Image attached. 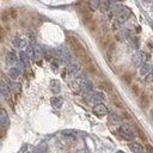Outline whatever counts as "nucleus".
Here are the masks:
<instances>
[{
  "instance_id": "1",
  "label": "nucleus",
  "mask_w": 153,
  "mask_h": 153,
  "mask_svg": "<svg viewBox=\"0 0 153 153\" xmlns=\"http://www.w3.org/2000/svg\"><path fill=\"white\" fill-rule=\"evenodd\" d=\"M118 134L120 136L122 139L124 140H128V141H131L135 138V133L134 131L132 129V127H129L128 124H122L120 128H118Z\"/></svg>"
},
{
  "instance_id": "2",
  "label": "nucleus",
  "mask_w": 153,
  "mask_h": 153,
  "mask_svg": "<svg viewBox=\"0 0 153 153\" xmlns=\"http://www.w3.org/2000/svg\"><path fill=\"white\" fill-rule=\"evenodd\" d=\"M145 59H146V53L141 52V50L136 52L134 54V56H133V59H132L133 65L135 67H141V66H143L145 65Z\"/></svg>"
},
{
  "instance_id": "3",
  "label": "nucleus",
  "mask_w": 153,
  "mask_h": 153,
  "mask_svg": "<svg viewBox=\"0 0 153 153\" xmlns=\"http://www.w3.org/2000/svg\"><path fill=\"white\" fill-rule=\"evenodd\" d=\"M55 54H56V56H58V58H59L61 61H63L65 63H67V62L71 61V54H69V52H68L67 48L60 47V48H58V49L55 50Z\"/></svg>"
},
{
  "instance_id": "4",
  "label": "nucleus",
  "mask_w": 153,
  "mask_h": 153,
  "mask_svg": "<svg viewBox=\"0 0 153 153\" xmlns=\"http://www.w3.org/2000/svg\"><path fill=\"white\" fill-rule=\"evenodd\" d=\"M129 16H131V11L127 9V7H123V9H121L117 13V17L115 20H117L118 23L121 24H123L128 18H129Z\"/></svg>"
},
{
  "instance_id": "5",
  "label": "nucleus",
  "mask_w": 153,
  "mask_h": 153,
  "mask_svg": "<svg viewBox=\"0 0 153 153\" xmlns=\"http://www.w3.org/2000/svg\"><path fill=\"white\" fill-rule=\"evenodd\" d=\"M92 111H93L95 115H97V116H99V117H103V116H105V115L109 114L108 108H107L105 105H103V104H98V105H96V107L93 108Z\"/></svg>"
},
{
  "instance_id": "6",
  "label": "nucleus",
  "mask_w": 153,
  "mask_h": 153,
  "mask_svg": "<svg viewBox=\"0 0 153 153\" xmlns=\"http://www.w3.org/2000/svg\"><path fill=\"white\" fill-rule=\"evenodd\" d=\"M79 85H80V90H82L83 92H85V93L92 91V88H93V84L88 79H82Z\"/></svg>"
},
{
  "instance_id": "7",
  "label": "nucleus",
  "mask_w": 153,
  "mask_h": 153,
  "mask_svg": "<svg viewBox=\"0 0 153 153\" xmlns=\"http://www.w3.org/2000/svg\"><path fill=\"white\" fill-rule=\"evenodd\" d=\"M115 50H116V46L114 42H111L108 47H107V49H105V56H107V59L109 62L112 61V59H114V56H115Z\"/></svg>"
},
{
  "instance_id": "8",
  "label": "nucleus",
  "mask_w": 153,
  "mask_h": 153,
  "mask_svg": "<svg viewBox=\"0 0 153 153\" xmlns=\"http://www.w3.org/2000/svg\"><path fill=\"white\" fill-rule=\"evenodd\" d=\"M82 61H83V63H84V66H85V68L90 72V73H96V67L93 66V63H92V61H91V59H90V56L88 55H86L84 59H82Z\"/></svg>"
},
{
  "instance_id": "9",
  "label": "nucleus",
  "mask_w": 153,
  "mask_h": 153,
  "mask_svg": "<svg viewBox=\"0 0 153 153\" xmlns=\"http://www.w3.org/2000/svg\"><path fill=\"white\" fill-rule=\"evenodd\" d=\"M67 43H68V47L73 52H75L78 48L82 46V44H80V42H79V39L77 37H74V36H68L67 37Z\"/></svg>"
},
{
  "instance_id": "10",
  "label": "nucleus",
  "mask_w": 153,
  "mask_h": 153,
  "mask_svg": "<svg viewBox=\"0 0 153 153\" xmlns=\"http://www.w3.org/2000/svg\"><path fill=\"white\" fill-rule=\"evenodd\" d=\"M0 124H1L3 129H6V128L10 127V118L7 116L5 109H1V115H0Z\"/></svg>"
},
{
  "instance_id": "11",
  "label": "nucleus",
  "mask_w": 153,
  "mask_h": 153,
  "mask_svg": "<svg viewBox=\"0 0 153 153\" xmlns=\"http://www.w3.org/2000/svg\"><path fill=\"white\" fill-rule=\"evenodd\" d=\"M90 99L92 103L95 104H102V102L104 101V95L102 92H93L91 96H90Z\"/></svg>"
},
{
  "instance_id": "12",
  "label": "nucleus",
  "mask_w": 153,
  "mask_h": 153,
  "mask_svg": "<svg viewBox=\"0 0 153 153\" xmlns=\"http://www.w3.org/2000/svg\"><path fill=\"white\" fill-rule=\"evenodd\" d=\"M0 91H1V95L4 96V98H5V99H10V97H11L10 87L5 84L4 80H1V83H0Z\"/></svg>"
},
{
  "instance_id": "13",
  "label": "nucleus",
  "mask_w": 153,
  "mask_h": 153,
  "mask_svg": "<svg viewBox=\"0 0 153 153\" xmlns=\"http://www.w3.org/2000/svg\"><path fill=\"white\" fill-rule=\"evenodd\" d=\"M128 147H129V150L133 153H142L143 152V147L141 146L140 143H138V142H131V143H128Z\"/></svg>"
},
{
  "instance_id": "14",
  "label": "nucleus",
  "mask_w": 153,
  "mask_h": 153,
  "mask_svg": "<svg viewBox=\"0 0 153 153\" xmlns=\"http://www.w3.org/2000/svg\"><path fill=\"white\" fill-rule=\"evenodd\" d=\"M67 73L72 77H77L80 74V67L77 65H69L67 67Z\"/></svg>"
},
{
  "instance_id": "15",
  "label": "nucleus",
  "mask_w": 153,
  "mask_h": 153,
  "mask_svg": "<svg viewBox=\"0 0 153 153\" xmlns=\"http://www.w3.org/2000/svg\"><path fill=\"white\" fill-rule=\"evenodd\" d=\"M50 91L54 95H58L61 91V84H60V82H58V80H52V82H50Z\"/></svg>"
},
{
  "instance_id": "16",
  "label": "nucleus",
  "mask_w": 153,
  "mask_h": 153,
  "mask_svg": "<svg viewBox=\"0 0 153 153\" xmlns=\"http://www.w3.org/2000/svg\"><path fill=\"white\" fill-rule=\"evenodd\" d=\"M50 103H52V105L54 108L60 109L62 107V104H63V98L62 97H59V96H55V97H53L50 99Z\"/></svg>"
},
{
  "instance_id": "17",
  "label": "nucleus",
  "mask_w": 153,
  "mask_h": 153,
  "mask_svg": "<svg viewBox=\"0 0 153 153\" xmlns=\"http://www.w3.org/2000/svg\"><path fill=\"white\" fill-rule=\"evenodd\" d=\"M19 75H20V71L18 68H16V67L10 68V71H9V77L12 80H17L19 78Z\"/></svg>"
},
{
  "instance_id": "18",
  "label": "nucleus",
  "mask_w": 153,
  "mask_h": 153,
  "mask_svg": "<svg viewBox=\"0 0 153 153\" xmlns=\"http://www.w3.org/2000/svg\"><path fill=\"white\" fill-rule=\"evenodd\" d=\"M151 71H152V65L147 62V63H145L143 66L140 67V74L141 75H147Z\"/></svg>"
},
{
  "instance_id": "19",
  "label": "nucleus",
  "mask_w": 153,
  "mask_h": 153,
  "mask_svg": "<svg viewBox=\"0 0 153 153\" xmlns=\"http://www.w3.org/2000/svg\"><path fill=\"white\" fill-rule=\"evenodd\" d=\"M62 135H63V136H66V138H68V139L75 140V138H77V132H75V131H72V129L62 131Z\"/></svg>"
},
{
  "instance_id": "20",
  "label": "nucleus",
  "mask_w": 153,
  "mask_h": 153,
  "mask_svg": "<svg viewBox=\"0 0 153 153\" xmlns=\"http://www.w3.org/2000/svg\"><path fill=\"white\" fill-rule=\"evenodd\" d=\"M109 7H110V3L108 1V0H101L99 1V10L102 12H108Z\"/></svg>"
},
{
  "instance_id": "21",
  "label": "nucleus",
  "mask_w": 153,
  "mask_h": 153,
  "mask_svg": "<svg viewBox=\"0 0 153 153\" xmlns=\"http://www.w3.org/2000/svg\"><path fill=\"white\" fill-rule=\"evenodd\" d=\"M34 52H35V59L36 60H39V59H41L42 58V48L41 47H39L38 44H36V43H34Z\"/></svg>"
},
{
  "instance_id": "22",
  "label": "nucleus",
  "mask_w": 153,
  "mask_h": 153,
  "mask_svg": "<svg viewBox=\"0 0 153 153\" xmlns=\"http://www.w3.org/2000/svg\"><path fill=\"white\" fill-rule=\"evenodd\" d=\"M13 44H14V47L19 48V49H22V48H24V47H27V42L24 41V39H22V38H18V37H16L13 39Z\"/></svg>"
},
{
  "instance_id": "23",
  "label": "nucleus",
  "mask_w": 153,
  "mask_h": 153,
  "mask_svg": "<svg viewBox=\"0 0 153 153\" xmlns=\"http://www.w3.org/2000/svg\"><path fill=\"white\" fill-rule=\"evenodd\" d=\"M6 61L9 62V63L17 62V56H16V54H14V52H13V50L7 52V55H6Z\"/></svg>"
},
{
  "instance_id": "24",
  "label": "nucleus",
  "mask_w": 153,
  "mask_h": 153,
  "mask_svg": "<svg viewBox=\"0 0 153 153\" xmlns=\"http://www.w3.org/2000/svg\"><path fill=\"white\" fill-rule=\"evenodd\" d=\"M148 104H150V102H148V97H147V95L142 93V96L140 97V105H141V108L146 109V108L148 107Z\"/></svg>"
},
{
  "instance_id": "25",
  "label": "nucleus",
  "mask_w": 153,
  "mask_h": 153,
  "mask_svg": "<svg viewBox=\"0 0 153 153\" xmlns=\"http://www.w3.org/2000/svg\"><path fill=\"white\" fill-rule=\"evenodd\" d=\"M87 5L90 11H96V9H99V1H97V0H91L87 3Z\"/></svg>"
},
{
  "instance_id": "26",
  "label": "nucleus",
  "mask_w": 153,
  "mask_h": 153,
  "mask_svg": "<svg viewBox=\"0 0 153 153\" xmlns=\"http://www.w3.org/2000/svg\"><path fill=\"white\" fill-rule=\"evenodd\" d=\"M98 86H99V88H102V90H104L107 93H111L112 92V88H111V86L109 85V84H107V83H104V82H101V83H98Z\"/></svg>"
},
{
  "instance_id": "27",
  "label": "nucleus",
  "mask_w": 153,
  "mask_h": 153,
  "mask_svg": "<svg viewBox=\"0 0 153 153\" xmlns=\"http://www.w3.org/2000/svg\"><path fill=\"white\" fill-rule=\"evenodd\" d=\"M19 60H20L25 66H29V65H30V62H29V56L27 55V53L20 52V53H19Z\"/></svg>"
},
{
  "instance_id": "28",
  "label": "nucleus",
  "mask_w": 153,
  "mask_h": 153,
  "mask_svg": "<svg viewBox=\"0 0 153 153\" xmlns=\"http://www.w3.org/2000/svg\"><path fill=\"white\" fill-rule=\"evenodd\" d=\"M34 153H47V145L46 143H39L35 148Z\"/></svg>"
},
{
  "instance_id": "29",
  "label": "nucleus",
  "mask_w": 153,
  "mask_h": 153,
  "mask_svg": "<svg viewBox=\"0 0 153 153\" xmlns=\"http://www.w3.org/2000/svg\"><path fill=\"white\" fill-rule=\"evenodd\" d=\"M27 55L30 59H35V52H34V47L33 46H28L27 47Z\"/></svg>"
},
{
  "instance_id": "30",
  "label": "nucleus",
  "mask_w": 153,
  "mask_h": 153,
  "mask_svg": "<svg viewBox=\"0 0 153 153\" xmlns=\"http://www.w3.org/2000/svg\"><path fill=\"white\" fill-rule=\"evenodd\" d=\"M132 91H133V93H135L136 96H142V91H141V88H140V86L139 85H136V84H134L133 86H132Z\"/></svg>"
},
{
  "instance_id": "31",
  "label": "nucleus",
  "mask_w": 153,
  "mask_h": 153,
  "mask_svg": "<svg viewBox=\"0 0 153 153\" xmlns=\"http://www.w3.org/2000/svg\"><path fill=\"white\" fill-rule=\"evenodd\" d=\"M109 121L110 122H115V123H120V122H122V118H121L120 116L115 115V114H111L109 116Z\"/></svg>"
},
{
  "instance_id": "32",
  "label": "nucleus",
  "mask_w": 153,
  "mask_h": 153,
  "mask_svg": "<svg viewBox=\"0 0 153 153\" xmlns=\"http://www.w3.org/2000/svg\"><path fill=\"white\" fill-rule=\"evenodd\" d=\"M112 102L115 103V105H116L117 108H120V109L123 108V104H122V102H121V101L117 98V96H112Z\"/></svg>"
},
{
  "instance_id": "33",
  "label": "nucleus",
  "mask_w": 153,
  "mask_h": 153,
  "mask_svg": "<svg viewBox=\"0 0 153 153\" xmlns=\"http://www.w3.org/2000/svg\"><path fill=\"white\" fill-rule=\"evenodd\" d=\"M145 82H146L147 84H151V83H153V69L150 72V73L145 77Z\"/></svg>"
},
{
  "instance_id": "34",
  "label": "nucleus",
  "mask_w": 153,
  "mask_h": 153,
  "mask_svg": "<svg viewBox=\"0 0 153 153\" xmlns=\"http://www.w3.org/2000/svg\"><path fill=\"white\" fill-rule=\"evenodd\" d=\"M69 85H71V87L73 88L74 91H79V90H80V85H79L78 83H74V82H72V83H71Z\"/></svg>"
},
{
  "instance_id": "35",
  "label": "nucleus",
  "mask_w": 153,
  "mask_h": 153,
  "mask_svg": "<svg viewBox=\"0 0 153 153\" xmlns=\"http://www.w3.org/2000/svg\"><path fill=\"white\" fill-rule=\"evenodd\" d=\"M121 27H122V24L118 23L117 20H115L114 23H112V29H114V30H120Z\"/></svg>"
},
{
  "instance_id": "36",
  "label": "nucleus",
  "mask_w": 153,
  "mask_h": 153,
  "mask_svg": "<svg viewBox=\"0 0 153 153\" xmlns=\"http://www.w3.org/2000/svg\"><path fill=\"white\" fill-rule=\"evenodd\" d=\"M124 82L127 83V84H131V82H132V77H131V74H123V78H122Z\"/></svg>"
},
{
  "instance_id": "37",
  "label": "nucleus",
  "mask_w": 153,
  "mask_h": 153,
  "mask_svg": "<svg viewBox=\"0 0 153 153\" xmlns=\"http://www.w3.org/2000/svg\"><path fill=\"white\" fill-rule=\"evenodd\" d=\"M145 150H146L147 153H153V147L151 146L150 143H146V145H145Z\"/></svg>"
},
{
  "instance_id": "38",
  "label": "nucleus",
  "mask_w": 153,
  "mask_h": 153,
  "mask_svg": "<svg viewBox=\"0 0 153 153\" xmlns=\"http://www.w3.org/2000/svg\"><path fill=\"white\" fill-rule=\"evenodd\" d=\"M136 131H138V134H139V136L142 140H146V135H145V133H142L140 129H136Z\"/></svg>"
},
{
  "instance_id": "39",
  "label": "nucleus",
  "mask_w": 153,
  "mask_h": 153,
  "mask_svg": "<svg viewBox=\"0 0 153 153\" xmlns=\"http://www.w3.org/2000/svg\"><path fill=\"white\" fill-rule=\"evenodd\" d=\"M10 13L12 14V18H16V16H17V13H16L14 10H10Z\"/></svg>"
},
{
  "instance_id": "40",
  "label": "nucleus",
  "mask_w": 153,
  "mask_h": 153,
  "mask_svg": "<svg viewBox=\"0 0 153 153\" xmlns=\"http://www.w3.org/2000/svg\"><path fill=\"white\" fill-rule=\"evenodd\" d=\"M123 116H126V118H128V120H131V116H129V114H127V112H124V114H123Z\"/></svg>"
},
{
  "instance_id": "41",
  "label": "nucleus",
  "mask_w": 153,
  "mask_h": 153,
  "mask_svg": "<svg viewBox=\"0 0 153 153\" xmlns=\"http://www.w3.org/2000/svg\"><path fill=\"white\" fill-rule=\"evenodd\" d=\"M116 153H124V152H123V151H117Z\"/></svg>"
},
{
  "instance_id": "42",
  "label": "nucleus",
  "mask_w": 153,
  "mask_h": 153,
  "mask_svg": "<svg viewBox=\"0 0 153 153\" xmlns=\"http://www.w3.org/2000/svg\"><path fill=\"white\" fill-rule=\"evenodd\" d=\"M151 28H152V30H153V23H151Z\"/></svg>"
},
{
  "instance_id": "43",
  "label": "nucleus",
  "mask_w": 153,
  "mask_h": 153,
  "mask_svg": "<svg viewBox=\"0 0 153 153\" xmlns=\"http://www.w3.org/2000/svg\"><path fill=\"white\" fill-rule=\"evenodd\" d=\"M152 114H153V110H152Z\"/></svg>"
}]
</instances>
